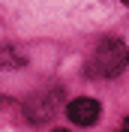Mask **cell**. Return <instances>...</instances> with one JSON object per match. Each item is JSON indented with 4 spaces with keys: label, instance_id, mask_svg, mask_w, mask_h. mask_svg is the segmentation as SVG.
Masks as SVG:
<instances>
[{
    "label": "cell",
    "instance_id": "obj_1",
    "mask_svg": "<svg viewBox=\"0 0 129 132\" xmlns=\"http://www.w3.org/2000/svg\"><path fill=\"white\" fill-rule=\"evenodd\" d=\"M129 66V51L120 39H102L93 48V54L87 57L84 72L87 78H96V81H108V78H117Z\"/></svg>",
    "mask_w": 129,
    "mask_h": 132
},
{
    "label": "cell",
    "instance_id": "obj_2",
    "mask_svg": "<svg viewBox=\"0 0 129 132\" xmlns=\"http://www.w3.org/2000/svg\"><path fill=\"white\" fill-rule=\"evenodd\" d=\"M60 108H63V90L51 87V90H42L24 102V117L30 123H48Z\"/></svg>",
    "mask_w": 129,
    "mask_h": 132
},
{
    "label": "cell",
    "instance_id": "obj_3",
    "mask_svg": "<svg viewBox=\"0 0 129 132\" xmlns=\"http://www.w3.org/2000/svg\"><path fill=\"white\" fill-rule=\"evenodd\" d=\"M66 117H69L75 126H93L99 120V102L96 99H87V96L72 99V102L66 105Z\"/></svg>",
    "mask_w": 129,
    "mask_h": 132
},
{
    "label": "cell",
    "instance_id": "obj_4",
    "mask_svg": "<svg viewBox=\"0 0 129 132\" xmlns=\"http://www.w3.org/2000/svg\"><path fill=\"white\" fill-rule=\"evenodd\" d=\"M18 66H24V54H18L15 48L3 45L0 48V69H18Z\"/></svg>",
    "mask_w": 129,
    "mask_h": 132
},
{
    "label": "cell",
    "instance_id": "obj_5",
    "mask_svg": "<svg viewBox=\"0 0 129 132\" xmlns=\"http://www.w3.org/2000/svg\"><path fill=\"white\" fill-rule=\"evenodd\" d=\"M123 129H129V117H126V120H123Z\"/></svg>",
    "mask_w": 129,
    "mask_h": 132
},
{
    "label": "cell",
    "instance_id": "obj_6",
    "mask_svg": "<svg viewBox=\"0 0 129 132\" xmlns=\"http://www.w3.org/2000/svg\"><path fill=\"white\" fill-rule=\"evenodd\" d=\"M123 3H126V6H129V0H123Z\"/></svg>",
    "mask_w": 129,
    "mask_h": 132
}]
</instances>
